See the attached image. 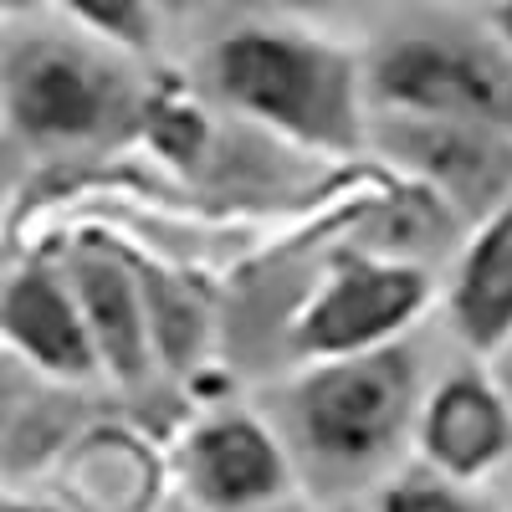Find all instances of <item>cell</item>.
<instances>
[{"label":"cell","instance_id":"44dd1931","mask_svg":"<svg viewBox=\"0 0 512 512\" xmlns=\"http://www.w3.org/2000/svg\"><path fill=\"white\" fill-rule=\"evenodd\" d=\"M6 267H11V241L0 236V272H6Z\"/></svg>","mask_w":512,"mask_h":512},{"label":"cell","instance_id":"8992f818","mask_svg":"<svg viewBox=\"0 0 512 512\" xmlns=\"http://www.w3.org/2000/svg\"><path fill=\"white\" fill-rule=\"evenodd\" d=\"M369 149H379L410 185L431 190L461 226H477L512 195V139L482 123L369 108Z\"/></svg>","mask_w":512,"mask_h":512},{"label":"cell","instance_id":"ffe728a7","mask_svg":"<svg viewBox=\"0 0 512 512\" xmlns=\"http://www.w3.org/2000/svg\"><path fill=\"white\" fill-rule=\"evenodd\" d=\"M277 11H333V6H349V0H267Z\"/></svg>","mask_w":512,"mask_h":512},{"label":"cell","instance_id":"30bf717a","mask_svg":"<svg viewBox=\"0 0 512 512\" xmlns=\"http://www.w3.org/2000/svg\"><path fill=\"white\" fill-rule=\"evenodd\" d=\"M410 441L431 472L482 482L512 456V400L502 395L492 369L461 364L431 395H420Z\"/></svg>","mask_w":512,"mask_h":512},{"label":"cell","instance_id":"2e32d148","mask_svg":"<svg viewBox=\"0 0 512 512\" xmlns=\"http://www.w3.org/2000/svg\"><path fill=\"white\" fill-rule=\"evenodd\" d=\"M36 390H31V379H26V369L11 359V354H0V441H6V431L16 425V415L26 410V400H31Z\"/></svg>","mask_w":512,"mask_h":512},{"label":"cell","instance_id":"277c9868","mask_svg":"<svg viewBox=\"0 0 512 512\" xmlns=\"http://www.w3.org/2000/svg\"><path fill=\"white\" fill-rule=\"evenodd\" d=\"M369 108H405L482 123L512 139V52L487 21L431 11L364 52Z\"/></svg>","mask_w":512,"mask_h":512},{"label":"cell","instance_id":"e0dca14e","mask_svg":"<svg viewBox=\"0 0 512 512\" xmlns=\"http://www.w3.org/2000/svg\"><path fill=\"white\" fill-rule=\"evenodd\" d=\"M0 512H72V507H62L57 497H31V492H16V487H6V477H0Z\"/></svg>","mask_w":512,"mask_h":512},{"label":"cell","instance_id":"7c38bea8","mask_svg":"<svg viewBox=\"0 0 512 512\" xmlns=\"http://www.w3.org/2000/svg\"><path fill=\"white\" fill-rule=\"evenodd\" d=\"M446 318L472 354L492 359L512 338V195L466 226L446 287Z\"/></svg>","mask_w":512,"mask_h":512},{"label":"cell","instance_id":"5bb4252c","mask_svg":"<svg viewBox=\"0 0 512 512\" xmlns=\"http://www.w3.org/2000/svg\"><path fill=\"white\" fill-rule=\"evenodd\" d=\"M52 6L98 41L128 52V57H149L159 41V21H154V0H52Z\"/></svg>","mask_w":512,"mask_h":512},{"label":"cell","instance_id":"ac0fdd59","mask_svg":"<svg viewBox=\"0 0 512 512\" xmlns=\"http://www.w3.org/2000/svg\"><path fill=\"white\" fill-rule=\"evenodd\" d=\"M487 26L497 31V41L512 52V0H492V11H487Z\"/></svg>","mask_w":512,"mask_h":512},{"label":"cell","instance_id":"52a82bcc","mask_svg":"<svg viewBox=\"0 0 512 512\" xmlns=\"http://www.w3.org/2000/svg\"><path fill=\"white\" fill-rule=\"evenodd\" d=\"M292 477L277 425L256 410L221 405L180 441V487L195 512H267L287 497Z\"/></svg>","mask_w":512,"mask_h":512},{"label":"cell","instance_id":"5b68a950","mask_svg":"<svg viewBox=\"0 0 512 512\" xmlns=\"http://www.w3.org/2000/svg\"><path fill=\"white\" fill-rule=\"evenodd\" d=\"M431 303L425 262L349 246L323 267L308 297L287 313V349L297 359H344L400 344Z\"/></svg>","mask_w":512,"mask_h":512},{"label":"cell","instance_id":"3957f363","mask_svg":"<svg viewBox=\"0 0 512 512\" xmlns=\"http://www.w3.org/2000/svg\"><path fill=\"white\" fill-rule=\"evenodd\" d=\"M420 395V359L405 338L369 354L308 359L277 390V436L292 472L328 497L369 487L410 441Z\"/></svg>","mask_w":512,"mask_h":512},{"label":"cell","instance_id":"8fae6325","mask_svg":"<svg viewBox=\"0 0 512 512\" xmlns=\"http://www.w3.org/2000/svg\"><path fill=\"white\" fill-rule=\"evenodd\" d=\"M57 466V502L72 512H159L164 461L159 451L118 420L77 425L52 456Z\"/></svg>","mask_w":512,"mask_h":512},{"label":"cell","instance_id":"6da1fadb","mask_svg":"<svg viewBox=\"0 0 512 512\" xmlns=\"http://www.w3.org/2000/svg\"><path fill=\"white\" fill-rule=\"evenodd\" d=\"M205 88L256 134H272L308 154L369 149L364 57L338 41L287 26L246 21L210 41Z\"/></svg>","mask_w":512,"mask_h":512},{"label":"cell","instance_id":"d6986e66","mask_svg":"<svg viewBox=\"0 0 512 512\" xmlns=\"http://www.w3.org/2000/svg\"><path fill=\"white\" fill-rule=\"evenodd\" d=\"M492 379L502 384V395L512 400V338H507V344L492 354Z\"/></svg>","mask_w":512,"mask_h":512},{"label":"cell","instance_id":"7402d4cb","mask_svg":"<svg viewBox=\"0 0 512 512\" xmlns=\"http://www.w3.org/2000/svg\"><path fill=\"white\" fill-rule=\"evenodd\" d=\"M159 512H195V507H190V502H164Z\"/></svg>","mask_w":512,"mask_h":512},{"label":"cell","instance_id":"9a60e30c","mask_svg":"<svg viewBox=\"0 0 512 512\" xmlns=\"http://www.w3.org/2000/svg\"><path fill=\"white\" fill-rule=\"evenodd\" d=\"M369 512H497L477 482H456V477H441L431 466H405L384 482L369 502Z\"/></svg>","mask_w":512,"mask_h":512},{"label":"cell","instance_id":"9c48e42d","mask_svg":"<svg viewBox=\"0 0 512 512\" xmlns=\"http://www.w3.org/2000/svg\"><path fill=\"white\" fill-rule=\"evenodd\" d=\"M57 262L67 272V287L77 297L82 323H88L103 379L118 384V390H139L154 369V344H149V318H144L134 251L98 241V236H77Z\"/></svg>","mask_w":512,"mask_h":512},{"label":"cell","instance_id":"ba28073f","mask_svg":"<svg viewBox=\"0 0 512 512\" xmlns=\"http://www.w3.org/2000/svg\"><path fill=\"white\" fill-rule=\"evenodd\" d=\"M0 354L52 384H93L103 379L88 323L57 256L26 251L0 272Z\"/></svg>","mask_w":512,"mask_h":512},{"label":"cell","instance_id":"4fadbf2b","mask_svg":"<svg viewBox=\"0 0 512 512\" xmlns=\"http://www.w3.org/2000/svg\"><path fill=\"white\" fill-rule=\"evenodd\" d=\"M134 272H139V292H144L154 359H164L169 369L195 364L200 349H205V328H210V313L200 303V292L180 272H169L159 262H144V256H134Z\"/></svg>","mask_w":512,"mask_h":512},{"label":"cell","instance_id":"7a4b0ae2","mask_svg":"<svg viewBox=\"0 0 512 512\" xmlns=\"http://www.w3.org/2000/svg\"><path fill=\"white\" fill-rule=\"evenodd\" d=\"M149 72L77 26H31L0 47V134L31 159H103L139 139Z\"/></svg>","mask_w":512,"mask_h":512},{"label":"cell","instance_id":"603a6c76","mask_svg":"<svg viewBox=\"0 0 512 512\" xmlns=\"http://www.w3.org/2000/svg\"><path fill=\"white\" fill-rule=\"evenodd\" d=\"M0 16H6V0H0Z\"/></svg>","mask_w":512,"mask_h":512}]
</instances>
